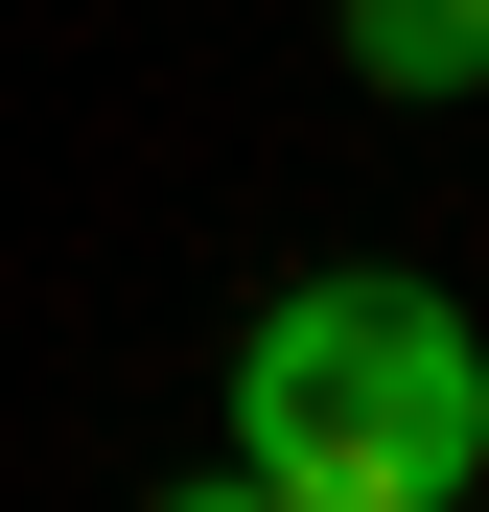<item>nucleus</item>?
<instances>
[{"mask_svg": "<svg viewBox=\"0 0 489 512\" xmlns=\"http://www.w3.org/2000/svg\"><path fill=\"white\" fill-rule=\"evenodd\" d=\"M233 489L257 512H466L489 489V350L443 280H280L233 350Z\"/></svg>", "mask_w": 489, "mask_h": 512, "instance_id": "1", "label": "nucleus"}, {"mask_svg": "<svg viewBox=\"0 0 489 512\" xmlns=\"http://www.w3.org/2000/svg\"><path fill=\"white\" fill-rule=\"evenodd\" d=\"M350 70L373 94H489V0H350Z\"/></svg>", "mask_w": 489, "mask_h": 512, "instance_id": "2", "label": "nucleus"}]
</instances>
